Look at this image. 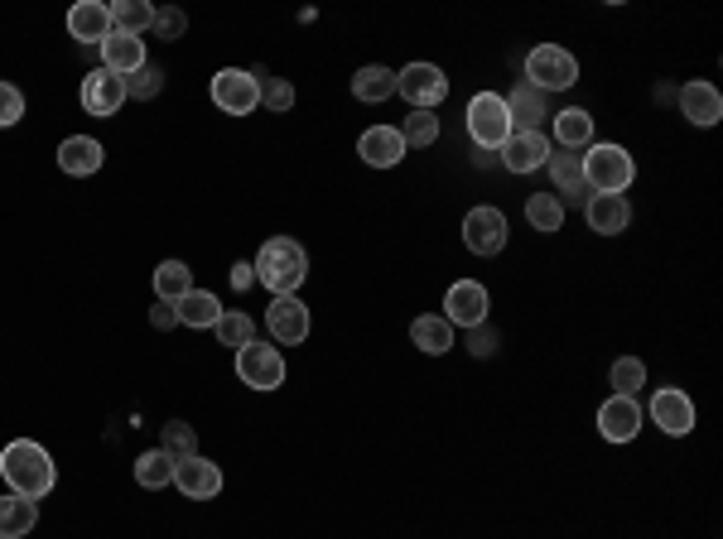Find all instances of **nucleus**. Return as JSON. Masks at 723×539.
Wrapping results in <instances>:
<instances>
[{
	"label": "nucleus",
	"instance_id": "1",
	"mask_svg": "<svg viewBox=\"0 0 723 539\" xmlns=\"http://www.w3.org/2000/svg\"><path fill=\"white\" fill-rule=\"evenodd\" d=\"M0 477H5V486L15 496L39 501V496L54 492L58 468H54V458H48L44 444H34V438H10V444L0 448Z\"/></svg>",
	"mask_w": 723,
	"mask_h": 539
},
{
	"label": "nucleus",
	"instance_id": "2",
	"mask_svg": "<svg viewBox=\"0 0 723 539\" xmlns=\"http://www.w3.org/2000/svg\"><path fill=\"white\" fill-rule=\"evenodd\" d=\"M251 270H256V279L271 289V299H280V294H295L309 279V251L299 246L295 237H275L261 246Z\"/></svg>",
	"mask_w": 723,
	"mask_h": 539
},
{
	"label": "nucleus",
	"instance_id": "3",
	"mask_svg": "<svg viewBox=\"0 0 723 539\" xmlns=\"http://www.w3.org/2000/svg\"><path fill=\"white\" fill-rule=\"evenodd\" d=\"M578 164H584V188L594 193H627V183L636 179V164L622 145H588Z\"/></svg>",
	"mask_w": 723,
	"mask_h": 539
},
{
	"label": "nucleus",
	"instance_id": "4",
	"mask_svg": "<svg viewBox=\"0 0 723 539\" xmlns=\"http://www.w3.org/2000/svg\"><path fill=\"white\" fill-rule=\"evenodd\" d=\"M578 82V58L560 44H540L526 54V88L536 92H564Z\"/></svg>",
	"mask_w": 723,
	"mask_h": 539
},
{
	"label": "nucleus",
	"instance_id": "5",
	"mask_svg": "<svg viewBox=\"0 0 723 539\" xmlns=\"http://www.w3.org/2000/svg\"><path fill=\"white\" fill-rule=\"evenodd\" d=\"M468 135H473L478 150H502L506 135H512V112H506L502 92H478L468 102Z\"/></svg>",
	"mask_w": 723,
	"mask_h": 539
},
{
	"label": "nucleus",
	"instance_id": "6",
	"mask_svg": "<svg viewBox=\"0 0 723 539\" xmlns=\"http://www.w3.org/2000/svg\"><path fill=\"white\" fill-rule=\"evenodd\" d=\"M395 96H405L410 112H434V106L449 96V78L434 64H410L395 72Z\"/></svg>",
	"mask_w": 723,
	"mask_h": 539
},
{
	"label": "nucleus",
	"instance_id": "7",
	"mask_svg": "<svg viewBox=\"0 0 723 539\" xmlns=\"http://www.w3.org/2000/svg\"><path fill=\"white\" fill-rule=\"evenodd\" d=\"M237 376H241V386H251V390H280L285 386L280 347H271V342H246V347L237 352Z\"/></svg>",
	"mask_w": 723,
	"mask_h": 539
},
{
	"label": "nucleus",
	"instance_id": "8",
	"mask_svg": "<svg viewBox=\"0 0 723 539\" xmlns=\"http://www.w3.org/2000/svg\"><path fill=\"white\" fill-rule=\"evenodd\" d=\"M213 102H217V112H227V116H251L261 106V92H256V72H246V68H222L213 78Z\"/></svg>",
	"mask_w": 723,
	"mask_h": 539
},
{
	"label": "nucleus",
	"instance_id": "9",
	"mask_svg": "<svg viewBox=\"0 0 723 539\" xmlns=\"http://www.w3.org/2000/svg\"><path fill=\"white\" fill-rule=\"evenodd\" d=\"M463 246L473 255H502V246H506V213L502 207L482 203L463 217Z\"/></svg>",
	"mask_w": 723,
	"mask_h": 539
},
{
	"label": "nucleus",
	"instance_id": "10",
	"mask_svg": "<svg viewBox=\"0 0 723 539\" xmlns=\"http://www.w3.org/2000/svg\"><path fill=\"white\" fill-rule=\"evenodd\" d=\"M642 414H651V420H656V428H666L670 438H685V434L695 428V400L685 395L680 386H661Z\"/></svg>",
	"mask_w": 723,
	"mask_h": 539
},
{
	"label": "nucleus",
	"instance_id": "11",
	"mask_svg": "<svg viewBox=\"0 0 723 539\" xmlns=\"http://www.w3.org/2000/svg\"><path fill=\"white\" fill-rule=\"evenodd\" d=\"M309 303L295 299V294H280V299H271V309H265V328H271L275 342H285V347H295V342H309Z\"/></svg>",
	"mask_w": 723,
	"mask_h": 539
},
{
	"label": "nucleus",
	"instance_id": "12",
	"mask_svg": "<svg viewBox=\"0 0 723 539\" xmlns=\"http://www.w3.org/2000/svg\"><path fill=\"white\" fill-rule=\"evenodd\" d=\"M444 318H449L454 328H478L487 323V289L478 285V279H458V285L444 294Z\"/></svg>",
	"mask_w": 723,
	"mask_h": 539
},
{
	"label": "nucleus",
	"instance_id": "13",
	"mask_svg": "<svg viewBox=\"0 0 723 539\" xmlns=\"http://www.w3.org/2000/svg\"><path fill=\"white\" fill-rule=\"evenodd\" d=\"M120 102H126V78H116L112 68H92L88 78H82V106H88V116H116Z\"/></svg>",
	"mask_w": 723,
	"mask_h": 539
},
{
	"label": "nucleus",
	"instance_id": "14",
	"mask_svg": "<svg viewBox=\"0 0 723 539\" xmlns=\"http://www.w3.org/2000/svg\"><path fill=\"white\" fill-rule=\"evenodd\" d=\"M642 404L636 400H627V395H612V400H602V410H598V434L608 438V444H632L636 434H642Z\"/></svg>",
	"mask_w": 723,
	"mask_h": 539
},
{
	"label": "nucleus",
	"instance_id": "15",
	"mask_svg": "<svg viewBox=\"0 0 723 539\" xmlns=\"http://www.w3.org/2000/svg\"><path fill=\"white\" fill-rule=\"evenodd\" d=\"M550 159V140L546 130H512L502 145V164L512 169V174H536L540 164Z\"/></svg>",
	"mask_w": 723,
	"mask_h": 539
},
{
	"label": "nucleus",
	"instance_id": "16",
	"mask_svg": "<svg viewBox=\"0 0 723 539\" xmlns=\"http://www.w3.org/2000/svg\"><path fill=\"white\" fill-rule=\"evenodd\" d=\"M174 486L184 492L188 501H213L217 492H222V468L208 458H184V462H174Z\"/></svg>",
	"mask_w": 723,
	"mask_h": 539
},
{
	"label": "nucleus",
	"instance_id": "17",
	"mask_svg": "<svg viewBox=\"0 0 723 539\" xmlns=\"http://www.w3.org/2000/svg\"><path fill=\"white\" fill-rule=\"evenodd\" d=\"M675 102H680V116L690 121V126H719V116H723V96H719L714 82H704V78L685 82V88L675 92Z\"/></svg>",
	"mask_w": 723,
	"mask_h": 539
},
{
	"label": "nucleus",
	"instance_id": "18",
	"mask_svg": "<svg viewBox=\"0 0 723 539\" xmlns=\"http://www.w3.org/2000/svg\"><path fill=\"white\" fill-rule=\"evenodd\" d=\"M357 154L367 159L371 169H395L410 150H405V140H401V130L395 126H367L362 130V140H357Z\"/></svg>",
	"mask_w": 723,
	"mask_h": 539
},
{
	"label": "nucleus",
	"instance_id": "19",
	"mask_svg": "<svg viewBox=\"0 0 723 539\" xmlns=\"http://www.w3.org/2000/svg\"><path fill=\"white\" fill-rule=\"evenodd\" d=\"M68 34L78 44H106V34H112V5H102V0H78V5L68 10Z\"/></svg>",
	"mask_w": 723,
	"mask_h": 539
},
{
	"label": "nucleus",
	"instance_id": "20",
	"mask_svg": "<svg viewBox=\"0 0 723 539\" xmlns=\"http://www.w3.org/2000/svg\"><path fill=\"white\" fill-rule=\"evenodd\" d=\"M584 217L598 237H618V231H627V222H632V207H627L622 193H588Z\"/></svg>",
	"mask_w": 723,
	"mask_h": 539
},
{
	"label": "nucleus",
	"instance_id": "21",
	"mask_svg": "<svg viewBox=\"0 0 723 539\" xmlns=\"http://www.w3.org/2000/svg\"><path fill=\"white\" fill-rule=\"evenodd\" d=\"M546 169H550L554 198H560V203H578L588 193L584 188V164H578V150H550Z\"/></svg>",
	"mask_w": 723,
	"mask_h": 539
},
{
	"label": "nucleus",
	"instance_id": "22",
	"mask_svg": "<svg viewBox=\"0 0 723 539\" xmlns=\"http://www.w3.org/2000/svg\"><path fill=\"white\" fill-rule=\"evenodd\" d=\"M102 140H92V135H68L64 145H58V169L72 179H88L102 169Z\"/></svg>",
	"mask_w": 723,
	"mask_h": 539
},
{
	"label": "nucleus",
	"instance_id": "23",
	"mask_svg": "<svg viewBox=\"0 0 723 539\" xmlns=\"http://www.w3.org/2000/svg\"><path fill=\"white\" fill-rule=\"evenodd\" d=\"M102 68H112L116 78H130L136 68H145V39H136V34H106L102 44Z\"/></svg>",
	"mask_w": 723,
	"mask_h": 539
},
{
	"label": "nucleus",
	"instance_id": "24",
	"mask_svg": "<svg viewBox=\"0 0 723 539\" xmlns=\"http://www.w3.org/2000/svg\"><path fill=\"white\" fill-rule=\"evenodd\" d=\"M34 525H39V501L15 496V492L0 496V539H24Z\"/></svg>",
	"mask_w": 723,
	"mask_h": 539
},
{
	"label": "nucleus",
	"instance_id": "25",
	"mask_svg": "<svg viewBox=\"0 0 723 539\" xmlns=\"http://www.w3.org/2000/svg\"><path fill=\"white\" fill-rule=\"evenodd\" d=\"M506 102V112H512V130H540V121H546V92H536V88H512L502 96Z\"/></svg>",
	"mask_w": 723,
	"mask_h": 539
},
{
	"label": "nucleus",
	"instance_id": "26",
	"mask_svg": "<svg viewBox=\"0 0 723 539\" xmlns=\"http://www.w3.org/2000/svg\"><path fill=\"white\" fill-rule=\"evenodd\" d=\"M410 342H415L420 352H429V357H444V352L454 347V323L444 313H425L410 323Z\"/></svg>",
	"mask_w": 723,
	"mask_h": 539
},
{
	"label": "nucleus",
	"instance_id": "27",
	"mask_svg": "<svg viewBox=\"0 0 723 539\" xmlns=\"http://www.w3.org/2000/svg\"><path fill=\"white\" fill-rule=\"evenodd\" d=\"M179 323L184 328H217V318H222V299H217L213 289H188L184 299L174 303Z\"/></svg>",
	"mask_w": 723,
	"mask_h": 539
},
{
	"label": "nucleus",
	"instance_id": "28",
	"mask_svg": "<svg viewBox=\"0 0 723 539\" xmlns=\"http://www.w3.org/2000/svg\"><path fill=\"white\" fill-rule=\"evenodd\" d=\"M554 140H560V150H588V145H594V116H588L584 106L560 112L554 116Z\"/></svg>",
	"mask_w": 723,
	"mask_h": 539
},
{
	"label": "nucleus",
	"instance_id": "29",
	"mask_svg": "<svg viewBox=\"0 0 723 539\" xmlns=\"http://www.w3.org/2000/svg\"><path fill=\"white\" fill-rule=\"evenodd\" d=\"M353 96H357V102H391V96H395V72H391V68H381V64L357 68V78H353Z\"/></svg>",
	"mask_w": 723,
	"mask_h": 539
},
{
	"label": "nucleus",
	"instance_id": "30",
	"mask_svg": "<svg viewBox=\"0 0 723 539\" xmlns=\"http://www.w3.org/2000/svg\"><path fill=\"white\" fill-rule=\"evenodd\" d=\"M136 482L145 486V492H160V486L174 482V458H169L164 448H150L136 458Z\"/></svg>",
	"mask_w": 723,
	"mask_h": 539
},
{
	"label": "nucleus",
	"instance_id": "31",
	"mask_svg": "<svg viewBox=\"0 0 723 539\" xmlns=\"http://www.w3.org/2000/svg\"><path fill=\"white\" fill-rule=\"evenodd\" d=\"M188 289H193V270L184 261H164L160 270H154V299L179 303Z\"/></svg>",
	"mask_w": 723,
	"mask_h": 539
},
{
	"label": "nucleus",
	"instance_id": "32",
	"mask_svg": "<svg viewBox=\"0 0 723 539\" xmlns=\"http://www.w3.org/2000/svg\"><path fill=\"white\" fill-rule=\"evenodd\" d=\"M526 222L550 237V231L564 227V203L554 198V193H530V198H526Z\"/></svg>",
	"mask_w": 723,
	"mask_h": 539
},
{
	"label": "nucleus",
	"instance_id": "33",
	"mask_svg": "<svg viewBox=\"0 0 723 539\" xmlns=\"http://www.w3.org/2000/svg\"><path fill=\"white\" fill-rule=\"evenodd\" d=\"M154 24V5H145V0H116L112 5V30L116 34H140Z\"/></svg>",
	"mask_w": 723,
	"mask_h": 539
},
{
	"label": "nucleus",
	"instance_id": "34",
	"mask_svg": "<svg viewBox=\"0 0 723 539\" xmlns=\"http://www.w3.org/2000/svg\"><path fill=\"white\" fill-rule=\"evenodd\" d=\"M608 381H612V395L636 400V390L646 386V366L636 357H618V362H612V371H608Z\"/></svg>",
	"mask_w": 723,
	"mask_h": 539
},
{
	"label": "nucleus",
	"instance_id": "35",
	"mask_svg": "<svg viewBox=\"0 0 723 539\" xmlns=\"http://www.w3.org/2000/svg\"><path fill=\"white\" fill-rule=\"evenodd\" d=\"M213 333H217V342H222V347H237V352H241L246 342H256V323H251L246 313H227V309H222V318H217Z\"/></svg>",
	"mask_w": 723,
	"mask_h": 539
},
{
	"label": "nucleus",
	"instance_id": "36",
	"mask_svg": "<svg viewBox=\"0 0 723 539\" xmlns=\"http://www.w3.org/2000/svg\"><path fill=\"white\" fill-rule=\"evenodd\" d=\"M401 140H405V150H425V145H434L439 140V116L434 112H410L405 126H401Z\"/></svg>",
	"mask_w": 723,
	"mask_h": 539
},
{
	"label": "nucleus",
	"instance_id": "37",
	"mask_svg": "<svg viewBox=\"0 0 723 539\" xmlns=\"http://www.w3.org/2000/svg\"><path fill=\"white\" fill-rule=\"evenodd\" d=\"M256 92H261V106H271V112H289L295 106V88L265 68H256Z\"/></svg>",
	"mask_w": 723,
	"mask_h": 539
},
{
	"label": "nucleus",
	"instance_id": "38",
	"mask_svg": "<svg viewBox=\"0 0 723 539\" xmlns=\"http://www.w3.org/2000/svg\"><path fill=\"white\" fill-rule=\"evenodd\" d=\"M160 448H164L174 462H184V458H193V452H198V434H193V424H184V420H169Z\"/></svg>",
	"mask_w": 723,
	"mask_h": 539
},
{
	"label": "nucleus",
	"instance_id": "39",
	"mask_svg": "<svg viewBox=\"0 0 723 539\" xmlns=\"http://www.w3.org/2000/svg\"><path fill=\"white\" fill-rule=\"evenodd\" d=\"M160 88H164V72L160 68H136L126 78V96H136V102H154V96H160Z\"/></svg>",
	"mask_w": 723,
	"mask_h": 539
},
{
	"label": "nucleus",
	"instance_id": "40",
	"mask_svg": "<svg viewBox=\"0 0 723 539\" xmlns=\"http://www.w3.org/2000/svg\"><path fill=\"white\" fill-rule=\"evenodd\" d=\"M154 39H184V30H188V15L184 10H174V5H164V10H154Z\"/></svg>",
	"mask_w": 723,
	"mask_h": 539
},
{
	"label": "nucleus",
	"instance_id": "41",
	"mask_svg": "<svg viewBox=\"0 0 723 539\" xmlns=\"http://www.w3.org/2000/svg\"><path fill=\"white\" fill-rule=\"evenodd\" d=\"M20 116H24V92L15 88V82H0V130L15 126Z\"/></svg>",
	"mask_w": 723,
	"mask_h": 539
},
{
	"label": "nucleus",
	"instance_id": "42",
	"mask_svg": "<svg viewBox=\"0 0 723 539\" xmlns=\"http://www.w3.org/2000/svg\"><path fill=\"white\" fill-rule=\"evenodd\" d=\"M468 333H473V357H492V352L502 347V337L492 333L487 323H478V328H468Z\"/></svg>",
	"mask_w": 723,
	"mask_h": 539
},
{
	"label": "nucleus",
	"instance_id": "43",
	"mask_svg": "<svg viewBox=\"0 0 723 539\" xmlns=\"http://www.w3.org/2000/svg\"><path fill=\"white\" fill-rule=\"evenodd\" d=\"M150 323H154V333H169V328H179V313H174V303H154L150 309Z\"/></svg>",
	"mask_w": 723,
	"mask_h": 539
},
{
	"label": "nucleus",
	"instance_id": "44",
	"mask_svg": "<svg viewBox=\"0 0 723 539\" xmlns=\"http://www.w3.org/2000/svg\"><path fill=\"white\" fill-rule=\"evenodd\" d=\"M251 279H256V270H251V265H237V275H232V285L241 289V285H251Z\"/></svg>",
	"mask_w": 723,
	"mask_h": 539
}]
</instances>
